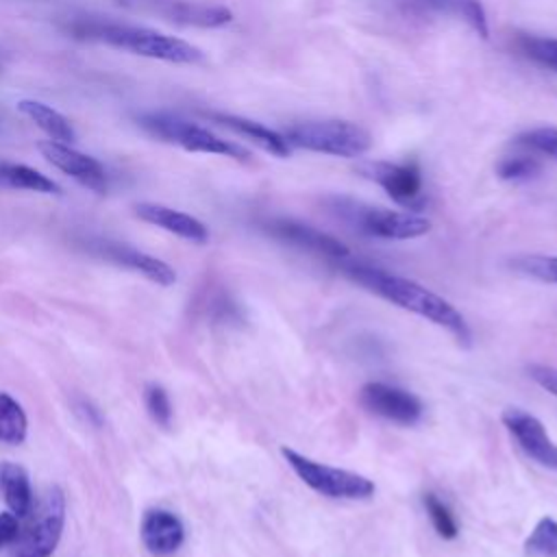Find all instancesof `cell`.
Returning <instances> with one entry per match:
<instances>
[{
    "instance_id": "cell-15",
    "label": "cell",
    "mask_w": 557,
    "mask_h": 557,
    "mask_svg": "<svg viewBox=\"0 0 557 557\" xmlns=\"http://www.w3.org/2000/svg\"><path fill=\"white\" fill-rule=\"evenodd\" d=\"M141 540L152 555L168 557L183 546L185 527L172 511L148 509L141 520Z\"/></svg>"
},
{
    "instance_id": "cell-18",
    "label": "cell",
    "mask_w": 557,
    "mask_h": 557,
    "mask_svg": "<svg viewBox=\"0 0 557 557\" xmlns=\"http://www.w3.org/2000/svg\"><path fill=\"white\" fill-rule=\"evenodd\" d=\"M213 122L235 131L237 135H244L246 139H250L255 146H259L261 150L274 154V157H289L292 148L289 144L285 141L283 133L261 124V122H255V120H248V117H242V115H231V113H207Z\"/></svg>"
},
{
    "instance_id": "cell-24",
    "label": "cell",
    "mask_w": 557,
    "mask_h": 557,
    "mask_svg": "<svg viewBox=\"0 0 557 557\" xmlns=\"http://www.w3.org/2000/svg\"><path fill=\"white\" fill-rule=\"evenodd\" d=\"M527 557H557V520L544 516L524 540Z\"/></svg>"
},
{
    "instance_id": "cell-5",
    "label": "cell",
    "mask_w": 557,
    "mask_h": 557,
    "mask_svg": "<svg viewBox=\"0 0 557 557\" xmlns=\"http://www.w3.org/2000/svg\"><path fill=\"white\" fill-rule=\"evenodd\" d=\"M283 459L287 466L294 470V474L311 487L315 494L333 500H368L374 496L376 485L372 479L346 470V468H335L320 463L311 457H305L302 453L283 446L281 448Z\"/></svg>"
},
{
    "instance_id": "cell-7",
    "label": "cell",
    "mask_w": 557,
    "mask_h": 557,
    "mask_svg": "<svg viewBox=\"0 0 557 557\" xmlns=\"http://www.w3.org/2000/svg\"><path fill=\"white\" fill-rule=\"evenodd\" d=\"M335 209L357 231L379 239L405 242V239H418L431 231V222L413 211L368 207L350 200H337Z\"/></svg>"
},
{
    "instance_id": "cell-29",
    "label": "cell",
    "mask_w": 557,
    "mask_h": 557,
    "mask_svg": "<svg viewBox=\"0 0 557 557\" xmlns=\"http://www.w3.org/2000/svg\"><path fill=\"white\" fill-rule=\"evenodd\" d=\"M144 400H146V409H148L150 418L161 426H170V422H172V403H170L168 392L161 385H148L146 394H144Z\"/></svg>"
},
{
    "instance_id": "cell-26",
    "label": "cell",
    "mask_w": 557,
    "mask_h": 557,
    "mask_svg": "<svg viewBox=\"0 0 557 557\" xmlns=\"http://www.w3.org/2000/svg\"><path fill=\"white\" fill-rule=\"evenodd\" d=\"M511 268L524 276L542 283L557 285V257L555 255H520L509 261Z\"/></svg>"
},
{
    "instance_id": "cell-28",
    "label": "cell",
    "mask_w": 557,
    "mask_h": 557,
    "mask_svg": "<svg viewBox=\"0 0 557 557\" xmlns=\"http://www.w3.org/2000/svg\"><path fill=\"white\" fill-rule=\"evenodd\" d=\"M516 144L557 161V126H537L518 135Z\"/></svg>"
},
{
    "instance_id": "cell-31",
    "label": "cell",
    "mask_w": 557,
    "mask_h": 557,
    "mask_svg": "<svg viewBox=\"0 0 557 557\" xmlns=\"http://www.w3.org/2000/svg\"><path fill=\"white\" fill-rule=\"evenodd\" d=\"M20 529L15 513H0V546H7L15 540Z\"/></svg>"
},
{
    "instance_id": "cell-11",
    "label": "cell",
    "mask_w": 557,
    "mask_h": 557,
    "mask_svg": "<svg viewBox=\"0 0 557 557\" xmlns=\"http://www.w3.org/2000/svg\"><path fill=\"white\" fill-rule=\"evenodd\" d=\"M261 226L270 237H274L287 246H294L298 250L311 252L315 257L329 259L333 263L350 257V250L344 242H339L337 237L322 233L305 222H298L292 218H272V220H265Z\"/></svg>"
},
{
    "instance_id": "cell-10",
    "label": "cell",
    "mask_w": 557,
    "mask_h": 557,
    "mask_svg": "<svg viewBox=\"0 0 557 557\" xmlns=\"http://www.w3.org/2000/svg\"><path fill=\"white\" fill-rule=\"evenodd\" d=\"M359 403L372 416H379L387 422L411 426L422 420L424 405L422 400L398 385H389L383 381H370L359 389Z\"/></svg>"
},
{
    "instance_id": "cell-2",
    "label": "cell",
    "mask_w": 557,
    "mask_h": 557,
    "mask_svg": "<svg viewBox=\"0 0 557 557\" xmlns=\"http://www.w3.org/2000/svg\"><path fill=\"white\" fill-rule=\"evenodd\" d=\"M78 35H85L89 39L104 41L113 48L168 61V63H200L205 59L202 50L181 37L159 33L154 28L146 26H133V24H115V22H91V24H78L74 28Z\"/></svg>"
},
{
    "instance_id": "cell-13",
    "label": "cell",
    "mask_w": 557,
    "mask_h": 557,
    "mask_svg": "<svg viewBox=\"0 0 557 557\" xmlns=\"http://www.w3.org/2000/svg\"><path fill=\"white\" fill-rule=\"evenodd\" d=\"M37 148L48 163H52L57 170H61L63 174L74 178L78 185H83L96 194H107L109 176L96 157L72 148V144H61V141H52V139L39 141Z\"/></svg>"
},
{
    "instance_id": "cell-21",
    "label": "cell",
    "mask_w": 557,
    "mask_h": 557,
    "mask_svg": "<svg viewBox=\"0 0 557 557\" xmlns=\"http://www.w3.org/2000/svg\"><path fill=\"white\" fill-rule=\"evenodd\" d=\"M0 187L26 189L37 194H61V187L39 170L11 161H0Z\"/></svg>"
},
{
    "instance_id": "cell-30",
    "label": "cell",
    "mask_w": 557,
    "mask_h": 557,
    "mask_svg": "<svg viewBox=\"0 0 557 557\" xmlns=\"http://www.w3.org/2000/svg\"><path fill=\"white\" fill-rule=\"evenodd\" d=\"M531 381H535L544 392L557 398V368L555 366H544V363H533L527 368Z\"/></svg>"
},
{
    "instance_id": "cell-25",
    "label": "cell",
    "mask_w": 557,
    "mask_h": 557,
    "mask_svg": "<svg viewBox=\"0 0 557 557\" xmlns=\"http://www.w3.org/2000/svg\"><path fill=\"white\" fill-rule=\"evenodd\" d=\"M518 50L535 61L537 65L557 72V37H537V35H520L516 39Z\"/></svg>"
},
{
    "instance_id": "cell-1",
    "label": "cell",
    "mask_w": 557,
    "mask_h": 557,
    "mask_svg": "<svg viewBox=\"0 0 557 557\" xmlns=\"http://www.w3.org/2000/svg\"><path fill=\"white\" fill-rule=\"evenodd\" d=\"M335 265L342 270L344 276L355 281L357 285L366 287L368 292L381 296L383 300H387L405 311H411V313L446 329L459 344L470 346L472 331H470L466 318L461 315V311L453 302L442 298L440 294L420 285L418 281L387 272L376 265L359 263V261L342 259V261H335Z\"/></svg>"
},
{
    "instance_id": "cell-4",
    "label": "cell",
    "mask_w": 557,
    "mask_h": 557,
    "mask_svg": "<svg viewBox=\"0 0 557 557\" xmlns=\"http://www.w3.org/2000/svg\"><path fill=\"white\" fill-rule=\"evenodd\" d=\"M137 124L150 133L152 137L181 146L187 152H205V154H218V157H228V159H239L246 161L250 159V152L235 144L228 141L209 128L194 124L189 120H183L174 113L168 111H148L137 117Z\"/></svg>"
},
{
    "instance_id": "cell-12",
    "label": "cell",
    "mask_w": 557,
    "mask_h": 557,
    "mask_svg": "<svg viewBox=\"0 0 557 557\" xmlns=\"http://www.w3.org/2000/svg\"><path fill=\"white\" fill-rule=\"evenodd\" d=\"M500 420L518 448L535 463L548 470H557V444L548 437L542 420L520 407H507Z\"/></svg>"
},
{
    "instance_id": "cell-20",
    "label": "cell",
    "mask_w": 557,
    "mask_h": 557,
    "mask_svg": "<svg viewBox=\"0 0 557 557\" xmlns=\"http://www.w3.org/2000/svg\"><path fill=\"white\" fill-rule=\"evenodd\" d=\"M0 490L4 494V503L9 505L11 513L24 518L33 507V490L28 474L22 466L15 463H0Z\"/></svg>"
},
{
    "instance_id": "cell-3",
    "label": "cell",
    "mask_w": 557,
    "mask_h": 557,
    "mask_svg": "<svg viewBox=\"0 0 557 557\" xmlns=\"http://www.w3.org/2000/svg\"><path fill=\"white\" fill-rule=\"evenodd\" d=\"M289 148L357 159L372 148V135L361 124L348 120H311L292 124L283 133Z\"/></svg>"
},
{
    "instance_id": "cell-17",
    "label": "cell",
    "mask_w": 557,
    "mask_h": 557,
    "mask_svg": "<svg viewBox=\"0 0 557 557\" xmlns=\"http://www.w3.org/2000/svg\"><path fill=\"white\" fill-rule=\"evenodd\" d=\"M135 213L148 222L154 224L176 237H183L187 242H196V244H205L209 239V228L194 215L185 213V211H176L172 207L165 205H157V202H139L135 207Z\"/></svg>"
},
{
    "instance_id": "cell-23",
    "label": "cell",
    "mask_w": 557,
    "mask_h": 557,
    "mask_svg": "<svg viewBox=\"0 0 557 557\" xmlns=\"http://www.w3.org/2000/svg\"><path fill=\"white\" fill-rule=\"evenodd\" d=\"M422 507H424L435 533L442 540L450 542V540L459 537V522L446 500H442L435 492H426V494H422Z\"/></svg>"
},
{
    "instance_id": "cell-14",
    "label": "cell",
    "mask_w": 557,
    "mask_h": 557,
    "mask_svg": "<svg viewBox=\"0 0 557 557\" xmlns=\"http://www.w3.org/2000/svg\"><path fill=\"white\" fill-rule=\"evenodd\" d=\"M96 255L122 265V268H128L133 272H139L144 274L148 281L152 283H159V285H172L176 281V272L172 265H168L165 261L152 257V255H146L128 244H120V242H109V239H96L91 246H89Z\"/></svg>"
},
{
    "instance_id": "cell-19",
    "label": "cell",
    "mask_w": 557,
    "mask_h": 557,
    "mask_svg": "<svg viewBox=\"0 0 557 557\" xmlns=\"http://www.w3.org/2000/svg\"><path fill=\"white\" fill-rule=\"evenodd\" d=\"M20 113H24L37 128H41L52 141H61V144H72L76 139V131L70 124V120L59 113L57 109H52L50 104L41 102V100H20L17 102Z\"/></svg>"
},
{
    "instance_id": "cell-22",
    "label": "cell",
    "mask_w": 557,
    "mask_h": 557,
    "mask_svg": "<svg viewBox=\"0 0 557 557\" xmlns=\"http://www.w3.org/2000/svg\"><path fill=\"white\" fill-rule=\"evenodd\" d=\"M28 420L22 405L9 394L0 392V442L17 446L26 440Z\"/></svg>"
},
{
    "instance_id": "cell-8",
    "label": "cell",
    "mask_w": 557,
    "mask_h": 557,
    "mask_svg": "<svg viewBox=\"0 0 557 557\" xmlns=\"http://www.w3.org/2000/svg\"><path fill=\"white\" fill-rule=\"evenodd\" d=\"M359 172L361 176L374 181L394 202L409 211L422 209L426 202L422 172L416 161H368L359 165Z\"/></svg>"
},
{
    "instance_id": "cell-16",
    "label": "cell",
    "mask_w": 557,
    "mask_h": 557,
    "mask_svg": "<svg viewBox=\"0 0 557 557\" xmlns=\"http://www.w3.org/2000/svg\"><path fill=\"white\" fill-rule=\"evenodd\" d=\"M403 9L413 15H453L463 20L479 37H490L487 13L481 0H403Z\"/></svg>"
},
{
    "instance_id": "cell-9",
    "label": "cell",
    "mask_w": 557,
    "mask_h": 557,
    "mask_svg": "<svg viewBox=\"0 0 557 557\" xmlns=\"http://www.w3.org/2000/svg\"><path fill=\"white\" fill-rule=\"evenodd\" d=\"M124 7L154 13L168 22L198 28H220L233 22V11L224 4L200 0H120Z\"/></svg>"
},
{
    "instance_id": "cell-27",
    "label": "cell",
    "mask_w": 557,
    "mask_h": 557,
    "mask_svg": "<svg viewBox=\"0 0 557 557\" xmlns=\"http://www.w3.org/2000/svg\"><path fill=\"white\" fill-rule=\"evenodd\" d=\"M540 170H542L540 161L533 154H524V152L522 154H507L496 165L498 178L513 181V183L535 178L540 174Z\"/></svg>"
},
{
    "instance_id": "cell-6",
    "label": "cell",
    "mask_w": 557,
    "mask_h": 557,
    "mask_svg": "<svg viewBox=\"0 0 557 557\" xmlns=\"http://www.w3.org/2000/svg\"><path fill=\"white\" fill-rule=\"evenodd\" d=\"M15 540L11 542L15 557H50L61 540L65 524V496L59 487H48L39 503L22 518Z\"/></svg>"
}]
</instances>
